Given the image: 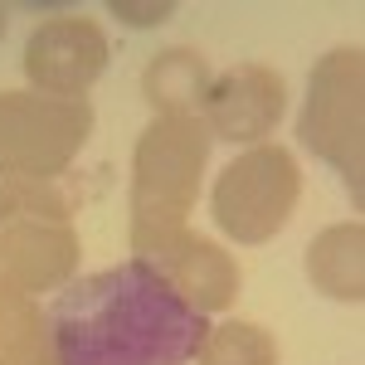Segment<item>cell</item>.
Returning a JSON list of instances; mask_svg holds the SVG:
<instances>
[{
    "label": "cell",
    "instance_id": "6da1fadb",
    "mask_svg": "<svg viewBox=\"0 0 365 365\" xmlns=\"http://www.w3.org/2000/svg\"><path fill=\"white\" fill-rule=\"evenodd\" d=\"M210 322L151 263H117L68 282L49 302L54 365H185Z\"/></svg>",
    "mask_w": 365,
    "mask_h": 365
}]
</instances>
